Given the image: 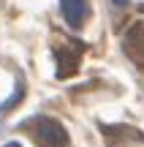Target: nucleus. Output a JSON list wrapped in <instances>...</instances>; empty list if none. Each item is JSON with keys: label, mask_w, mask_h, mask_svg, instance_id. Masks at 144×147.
<instances>
[{"label": "nucleus", "mask_w": 144, "mask_h": 147, "mask_svg": "<svg viewBox=\"0 0 144 147\" xmlns=\"http://www.w3.org/2000/svg\"><path fill=\"white\" fill-rule=\"evenodd\" d=\"M114 3H125V0H114Z\"/></svg>", "instance_id": "obj_5"}, {"label": "nucleus", "mask_w": 144, "mask_h": 147, "mask_svg": "<svg viewBox=\"0 0 144 147\" xmlns=\"http://www.w3.org/2000/svg\"><path fill=\"white\" fill-rule=\"evenodd\" d=\"M60 11H63L65 22L74 30H79L84 16H87V11H90V0H60Z\"/></svg>", "instance_id": "obj_2"}, {"label": "nucleus", "mask_w": 144, "mask_h": 147, "mask_svg": "<svg viewBox=\"0 0 144 147\" xmlns=\"http://www.w3.org/2000/svg\"><path fill=\"white\" fill-rule=\"evenodd\" d=\"M123 47L133 60H144V22H136V25L128 27V33L123 38Z\"/></svg>", "instance_id": "obj_3"}, {"label": "nucleus", "mask_w": 144, "mask_h": 147, "mask_svg": "<svg viewBox=\"0 0 144 147\" xmlns=\"http://www.w3.org/2000/svg\"><path fill=\"white\" fill-rule=\"evenodd\" d=\"M3 147H22L19 142H8V144H3Z\"/></svg>", "instance_id": "obj_4"}, {"label": "nucleus", "mask_w": 144, "mask_h": 147, "mask_svg": "<svg viewBox=\"0 0 144 147\" xmlns=\"http://www.w3.org/2000/svg\"><path fill=\"white\" fill-rule=\"evenodd\" d=\"M27 128L38 147H68V131L54 117H35Z\"/></svg>", "instance_id": "obj_1"}]
</instances>
